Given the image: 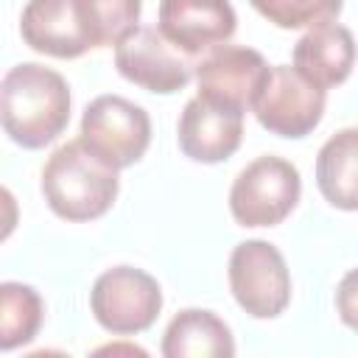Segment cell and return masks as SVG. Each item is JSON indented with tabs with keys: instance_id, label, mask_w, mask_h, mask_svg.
Masks as SVG:
<instances>
[{
	"instance_id": "6da1fadb",
	"label": "cell",
	"mask_w": 358,
	"mask_h": 358,
	"mask_svg": "<svg viewBox=\"0 0 358 358\" xmlns=\"http://www.w3.org/2000/svg\"><path fill=\"white\" fill-rule=\"evenodd\" d=\"M0 117L6 134L22 148H45L70 120L67 81L42 64L11 67L0 84Z\"/></svg>"
},
{
	"instance_id": "7a4b0ae2",
	"label": "cell",
	"mask_w": 358,
	"mask_h": 358,
	"mask_svg": "<svg viewBox=\"0 0 358 358\" xmlns=\"http://www.w3.org/2000/svg\"><path fill=\"white\" fill-rule=\"evenodd\" d=\"M117 168L92 154L84 140L59 145L42 168V193L48 207L67 221L101 218L117 199Z\"/></svg>"
},
{
	"instance_id": "3957f363",
	"label": "cell",
	"mask_w": 358,
	"mask_h": 358,
	"mask_svg": "<svg viewBox=\"0 0 358 358\" xmlns=\"http://www.w3.org/2000/svg\"><path fill=\"white\" fill-rule=\"evenodd\" d=\"M299 171L282 157L252 159L232 182L229 213L241 227H274L299 201Z\"/></svg>"
},
{
	"instance_id": "277c9868",
	"label": "cell",
	"mask_w": 358,
	"mask_h": 358,
	"mask_svg": "<svg viewBox=\"0 0 358 358\" xmlns=\"http://www.w3.org/2000/svg\"><path fill=\"white\" fill-rule=\"evenodd\" d=\"M90 308L103 330L115 336H134L157 322L162 310V291L148 271L115 266L95 280Z\"/></svg>"
},
{
	"instance_id": "5b68a950",
	"label": "cell",
	"mask_w": 358,
	"mask_h": 358,
	"mask_svg": "<svg viewBox=\"0 0 358 358\" xmlns=\"http://www.w3.org/2000/svg\"><path fill=\"white\" fill-rule=\"evenodd\" d=\"M229 288L255 319H274L291 302V274L282 252L268 241H243L229 255Z\"/></svg>"
},
{
	"instance_id": "8992f818",
	"label": "cell",
	"mask_w": 358,
	"mask_h": 358,
	"mask_svg": "<svg viewBox=\"0 0 358 358\" xmlns=\"http://www.w3.org/2000/svg\"><path fill=\"white\" fill-rule=\"evenodd\" d=\"M196 56L176 48L154 25H137L115 45L117 73L131 84L159 95L185 90L196 73Z\"/></svg>"
},
{
	"instance_id": "52a82bcc",
	"label": "cell",
	"mask_w": 358,
	"mask_h": 358,
	"mask_svg": "<svg viewBox=\"0 0 358 358\" xmlns=\"http://www.w3.org/2000/svg\"><path fill=\"white\" fill-rule=\"evenodd\" d=\"M81 140L112 168H129L151 143L148 112L120 95H98L84 109Z\"/></svg>"
},
{
	"instance_id": "ba28073f",
	"label": "cell",
	"mask_w": 358,
	"mask_h": 358,
	"mask_svg": "<svg viewBox=\"0 0 358 358\" xmlns=\"http://www.w3.org/2000/svg\"><path fill=\"white\" fill-rule=\"evenodd\" d=\"M252 112L263 129L280 137H305L324 115V90L308 81L296 67L277 64L271 67Z\"/></svg>"
},
{
	"instance_id": "9c48e42d",
	"label": "cell",
	"mask_w": 358,
	"mask_h": 358,
	"mask_svg": "<svg viewBox=\"0 0 358 358\" xmlns=\"http://www.w3.org/2000/svg\"><path fill=\"white\" fill-rule=\"evenodd\" d=\"M268 73L271 67L257 50L241 45H218L207 50L196 64L199 98L243 115L255 106Z\"/></svg>"
},
{
	"instance_id": "30bf717a",
	"label": "cell",
	"mask_w": 358,
	"mask_h": 358,
	"mask_svg": "<svg viewBox=\"0 0 358 358\" xmlns=\"http://www.w3.org/2000/svg\"><path fill=\"white\" fill-rule=\"evenodd\" d=\"M235 25L238 17L229 0H159L157 28L190 56L224 45Z\"/></svg>"
},
{
	"instance_id": "8fae6325",
	"label": "cell",
	"mask_w": 358,
	"mask_h": 358,
	"mask_svg": "<svg viewBox=\"0 0 358 358\" xmlns=\"http://www.w3.org/2000/svg\"><path fill=\"white\" fill-rule=\"evenodd\" d=\"M20 31L28 48L56 59H76L92 48L76 0H28Z\"/></svg>"
},
{
	"instance_id": "7c38bea8",
	"label": "cell",
	"mask_w": 358,
	"mask_h": 358,
	"mask_svg": "<svg viewBox=\"0 0 358 358\" xmlns=\"http://www.w3.org/2000/svg\"><path fill=\"white\" fill-rule=\"evenodd\" d=\"M243 137V115L215 106L204 98L185 103L179 117V148L196 162H221L232 157Z\"/></svg>"
},
{
	"instance_id": "4fadbf2b",
	"label": "cell",
	"mask_w": 358,
	"mask_h": 358,
	"mask_svg": "<svg viewBox=\"0 0 358 358\" xmlns=\"http://www.w3.org/2000/svg\"><path fill=\"white\" fill-rule=\"evenodd\" d=\"M355 64V39L352 31L338 22L313 25L294 45V67L322 90L341 84Z\"/></svg>"
},
{
	"instance_id": "5bb4252c",
	"label": "cell",
	"mask_w": 358,
	"mask_h": 358,
	"mask_svg": "<svg viewBox=\"0 0 358 358\" xmlns=\"http://www.w3.org/2000/svg\"><path fill=\"white\" fill-rule=\"evenodd\" d=\"M165 358H232L235 341L224 319L204 308L179 310L165 336H162Z\"/></svg>"
},
{
	"instance_id": "9a60e30c",
	"label": "cell",
	"mask_w": 358,
	"mask_h": 358,
	"mask_svg": "<svg viewBox=\"0 0 358 358\" xmlns=\"http://www.w3.org/2000/svg\"><path fill=\"white\" fill-rule=\"evenodd\" d=\"M319 193L338 210H358V126L336 131L316 157Z\"/></svg>"
},
{
	"instance_id": "2e32d148",
	"label": "cell",
	"mask_w": 358,
	"mask_h": 358,
	"mask_svg": "<svg viewBox=\"0 0 358 358\" xmlns=\"http://www.w3.org/2000/svg\"><path fill=\"white\" fill-rule=\"evenodd\" d=\"M42 296L22 282L0 285V347L8 352L28 344L42 324Z\"/></svg>"
},
{
	"instance_id": "e0dca14e",
	"label": "cell",
	"mask_w": 358,
	"mask_h": 358,
	"mask_svg": "<svg viewBox=\"0 0 358 358\" xmlns=\"http://www.w3.org/2000/svg\"><path fill=\"white\" fill-rule=\"evenodd\" d=\"M81 22L92 39V48L117 45L137 28L143 0H76Z\"/></svg>"
},
{
	"instance_id": "ac0fdd59",
	"label": "cell",
	"mask_w": 358,
	"mask_h": 358,
	"mask_svg": "<svg viewBox=\"0 0 358 358\" xmlns=\"http://www.w3.org/2000/svg\"><path fill=\"white\" fill-rule=\"evenodd\" d=\"M268 22L280 28H313L330 22L344 0H249Z\"/></svg>"
},
{
	"instance_id": "d6986e66",
	"label": "cell",
	"mask_w": 358,
	"mask_h": 358,
	"mask_svg": "<svg viewBox=\"0 0 358 358\" xmlns=\"http://www.w3.org/2000/svg\"><path fill=\"white\" fill-rule=\"evenodd\" d=\"M336 308L347 327L358 330V268H350L336 288Z\"/></svg>"
}]
</instances>
